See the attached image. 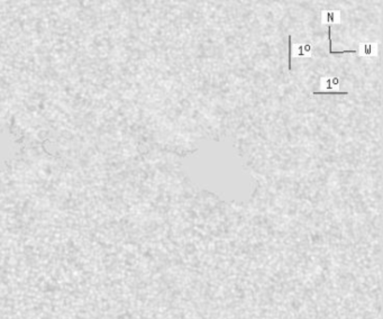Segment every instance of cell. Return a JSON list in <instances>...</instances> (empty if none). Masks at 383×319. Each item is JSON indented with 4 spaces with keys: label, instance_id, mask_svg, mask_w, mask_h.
<instances>
[{
    "label": "cell",
    "instance_id": "obj_4",
    "mask_svg": "<svg viewBox=\"0 0 383 319\" xmlns=\"http://www.w3.org/2000/svg\"><path fill=\"white\" fill-rule=\"evenodd\" d=\"M321 24L327 26L340 24L342 23V14L339 10H322L320 13Z\"/></svg>",
    "mask_w": 383,
    "mask_h": 319
},
{
    "label": "cell",
    "instance_id": "obj_2",
    "mask_svg": "<svg viewBox=\"0 0 383 319\" xmlns=\"http://www.w3.org/2000/svg\"><path fill=\"white\" fill-rule=\"evenodd\" d=\"M314 56V45L311 43L292 44L291 59L296 57H311Z\"/></svg>",
    "mask_w": 383,
    "mask_h": 319
},
{
    "label": "cell",
    "instance_id": "obj_5",
    "mask_svg": "<svg viewBox=\"0 0 383 319\" xmlns=\"http://www.w3.org/2000/svg\"><path fill=\"white\" fill-rule=\"evenodd\" d=\"M292 36L289 35V65H288V69H289V71L292 70V59H291V48H292Z\"/></svg>",
    "mask_w": 383,
    "mask_h": 319
},
{
    "label": "cell",
    "instance_id": "obj_3",
    "mask_svg": "<svg viewBox=\"0 0 383 319\" xmlns=\"http://www.w3.org/2000/svg\"><path fill=\"white\" fill-rule=\"evenodd\" d=\"M377 47H379V44L377 42H361L358 44L357 55L361 57H365V59L377 57V52H379Z\"/></svg>",
    "mask_w": 383,
    "mask_h": 319
},
{
    "label": "cell",
    "instance_id": "obj_1",
    "mask_svg": "<svg viewBox=\"0 0 383 319\" xmlns=\"http://www.w3.org/2000/svg\"><path fill=\"white\" fill-rule=\"evenodd\" d=\"M340 79L338 77H321L320 90L314 91L311 94H348L347 91H340Z\"/></svg>",
    "mask_w": 383,
    "mask_h": 319
}]
</instances>
